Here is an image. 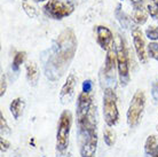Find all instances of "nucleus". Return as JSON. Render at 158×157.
<instances>
[{"mask_svg":"<svg viewBox=\"0 0 158 157\" xmlns=\"http://www.w3.org/2000/svg\"><path fill=\"white\" fill-rule=\"evenodd\" d=\"M44 13L53 20H62L75 11V4L68 0H48L44 5Z\"/></svg>","mask_w":158,"mask_h":157,"instance_id":"39448f33","label":"nucleus"},{"mask_svg":"<svg viewBox=\"0 0 158 157\" xmlns=\"http://www.w3.org/2000/svg\"><path fill=\"white\" fill-rule=\"evenodd\" d=\"M25 60H27V53L25 52H17L15 55H14V59H13V64H12V68L13 70L17 71L20 69V67L25 62Z\"/></svg>","mask_w":158,"mask_h":157,"instance_id":"f3484780","label":"nucleus"},{"mask_svg":"<svg viewBox=\"0 0 158 157\" xmlns=\"http://www.w3.org/2000/svg\"><path fill=\"white\" fill-rule=\"evenodd\" d=\"M93 90V83L91 80H85L83 83V91H86V92H92Z\"/></svg>","mask_w":158,"mask_h":157,"instance_id":"bb28decb","label":"nucleus"},{"mask_svg":"<svg viewBox=\"0 0 158 157\" xmlns=\"http://www.w3.org/2000/svg\"><path fill=\"white\" fill-rule=\"evenodd\" d=\"M144 153L148 157H152L158 153V137L151 134L147 138L144 143Z\"/></svg>","mask_w":158,"mask_h":157,"instance_id":"ddd939ff","label":"nucleus"},{"mask_svg":"<svg viewBox=\"0 0 158 157\" xmlns=\"http://www.w3.org/2000/svg\"><path fill=\"white\" fill-rule=\"evenodd\" d=\"M103 116L104 122L109 127L115 126L118 123L119 111L117 106V96L111 87H107L103 93Z\"/></svg>","mask_w":158,"mask_h":157,"instance_id":"20e7f679","label":"nucleus"},{"mask_svg":"<svg viewBox=\"0 0 158 157\" xmlns=\"http://www.w3.org/2000/svg\"><path fill=\"white\" fill-rule=\"evenodd\" d=\"M0 145H1V151H2V153L7 151V150L9 149V147H10V143H9V141H8L7 139H5L4 137H1Z\"/></svg>","mask_w":158,"mask_h":157,"instance_id":"a878e982","label":"nucleus"},{"mask_svg":"<svg viewBox=\"0 0 158 157\" xmlns=\"http://www.w3.org/2000/svg\"><path fill=\"white\" fill-rule=\"evenodd\" d=\"M151 96L155 101H158V80L152 83V86H151Z\"/></svg>","mask_w":158,"mask_h":157,"instance_id":"393cba45","label":"nucleus"},{"mask_svg":"<svg viewBox=\"0 0 158 157\" xmlns=\"http://www.w3.org/2000/svg\"><path fill=\"white\" fill-rule=\"evenodd\" d=\"M96 41L102 49L108 51L111 45L115 43L114 35H112L110 29L107 27H103V25H98L96 27Z\"/></svg>","mask_w":158,"mask_h":157,"instance_id":"9b49d317","label":"nucleus"},{"mask_svg":"<svg viewBox=\"0 0 158 157\" xmlns=\"http://www.w3.org/2000/svg\"><path fill=\"white\" fill-rule=\"evenodd\" d=\"M25 71H27V79L31 86H36L40 78V70L35 61H29L25 64Z\"/></svg>","mask_w":158,"mask_h":157,"instance_id":"f8f14e48","label":"nucleus"},{"mask_svg":"<svg viewBox=\"0 0 158 157\" xmlns=\"http://www.w3.org/2000/svg\"><path fill=\"white\" fill-rule=\"evenodd\" d=\"M6 90H7V78H6V75H1V82H0V96L2 98L6 93Z\"/></svg>","mask_w":158,"mask_h":157,"instance_id":"b1692460","label":"nucleus"},{"mask_svg":"<svg viewBox=\"0 0 158 157\" xmlns=\"http://www.w3.org/2000/svg\"><path fill=\"white\" fill-rule=\"evenodd\" d=\"M35 2H41V1H45V0H33Z\"/></svg>","mask_w":158,"mask_h":157,"instance_id":"c85d7f7f","label":"nucleus"},{"mask_svg":"<svg viewBox=\"0 0 158 157\" xmlns=\"http://www.w3.org/2000/svg\"><path fill=\"white\" fill-rule=\"evenodd\" d=\"M146 107V95L144 92L141 90H138L132 96V100L130 102L128 109H127V124L131 127H135L139 125L141 121Z\"/></svg>","mask_w":158,"mask_h":157,"instance_id":"423d86ee","label":"nucleus"},{"mask_svg":"<svg viewBox=\"0 0 158 157\" xmlns=\"http://www.w3.org/2000/svg\"><path fill=\"white\" fill-rule=\"evenodd\" d=\"M0 130H1V134H9L10 133V130H9V126L7 124V121L6 118L4 117L2 112L0 114Z\"/></svg>","mask_w":158,"mask_h":157,"instance_id":"4be33fe9","label":"nucleus"},{"mask_svg":"<svg viewBox=\"0 0 158 157\" xmlns=\"http://www.w3.org/2000/svg\"><path fill=\"white\" fill-rule=\"evenodd\" d=\"M131 2H132L133 6H138V5L143 4V0H131Z\"/></svg>","mask_w":158,"mask_h":157,"instance_id":"cd10ccee","label":"nucleus"},{"mask_svg":"<svg viewBox=\"0 0 158 157\" xmlns=\"http://www.w3.org/2000/svg\"><path fill=\"white\" fill-rule=\"evenodd\" d=\"M72 125V115L69 110H63L60 116L57 132H56V151L59 154L65 153L69 146V137Z\"/></svg>","mask_w":158,"mask_h":157,"instance_id":"f03ea898","label":"nucleus"},{"mask_svg":"<svg viewBox=\"0 0 158 157\" xmlns=\"http://www.w3.org/2000/svg\"><path fill=\"white\" fill-rule=\"evenodd\" d=\"M95 104L93 103V96H92V92H86V91H81V93L78 96V101H77V122L80 124L84 122L88 114L91 112L92 108Z\"/></svg>","mask_w":158,"mask_h":157,"instance_id":"0eeeda50","label":"nucleus"},{"mask_svg":"<svg viewBox=\"0 0 158 157\" xmlns=\"http://www.w3.org/2000/svg\"><path fill=\"white\" fill-rule=\"evenodd\" d=\"M77 86V77L75 74H70L68 76L67 80L64 83V85L61 88L60 92V100L62 103H69L73 99L75 95V90Z\"/></svg>","mask_w":158,"mask_h":157,"instance_id":"9d476101","label":"nucleus"},{"mask_svg":"<svg viewBox=\"0 0 158 157\" xmlns=\"http://www.w3.org/2000/svg\"><path fill=\"white\" fill-rule=\"evenodd\" d=\"M134 11H133V21L138 25H143L148 20V14L146 12V9L142 5H138V6H133Z\"/></svg>","mask_w":158,"mask_h":157,"instance_id":"2eb2a0df","label":"nucleus"},{"mask_svg":"<svg viewBox=\"0 0 158 157\" xmlns=\"http://www.w3.org/2000/svg\"><path fill=\"white\" fill-rule=\"evenodd\" d=\"M120 8H117V11H116V16H117V19L119 20V22H120V24H122L123 27H128V23H130V20L127 19V16L124 14V13H122L120 11H119Z\"/></svg>","mask_w":158,"mask_h":157,"instance_id":"5701e85b","label":"nucleus"},{"mask_svg":"<svg viewBox=\"0 0 158 157\" xmlns=\"http://www.w3.org/2000/svg\"><path fill=\"white\" fill-rule=\"evenodd\" d=\"M77 38L73 30L64 29L53 44L48 61L45 66V72L48 79L59 80L65 74L77 51Z\"/></svg>","mask_w":158,"mask_h":157,"instance_id":"f257e3e1","label":"nucleus"},{"mask_svg":"<svg viewBox=\"0 0 158 157\" xmlns=\"http://www.w3.org/2000/svg\"><path fill=\"white\" fill-rule=\"evenodd\" d=\"M132 37H133V45H134L135 53L138 55L141 63L147 62V52H146V41L143 38V32L139 27L132 28Z\"/></svg>","mask_w":158,"mask_h":157,"instance_id":"6e6552de","label":"nucleus"},{"mask_svg":"<svg viewBox=\"0 0 158 157\" xmlns=\"http://www.w3.org/2000/svg\"><path fill=\"white\" fill-rule=\"evenodd\" d=\"M156 130H157V132H158V124H157V126H156Z\"/></svg>","mask_w":158,"mask_h":157,"instance_id":"7c9ffc66","label":"nucleus"},{"mask_svg":"<svg viewBox=\"0 0 158 157\" xmlns=\"http://www.w3.org/2000/svg\"><path fill=\"white\" fill-rule=\"evenodd\" d=\"M147 12L152 19L158 17V0H150L147 5Z\"/></svg>","mask_w":158,"mask_h":157,"instance_id":"6ab92c4d","label":"nucleus"},{"mask_svg":"<svg viewBox=\"0 0 158 157\" xmlns=\"http://www.w3.org/2000/svg\"><path fill=\"white\" fill-rule=\"evenodd\" d=\"M22 8L29 17L33 19V17L38 16V9L35 6L33 0H22Z\"/></svg>","mask_w":158,"mask_h":157,"instance_id":"dca6fc26","label":"nucleus"},{"mask_svg":"<svg viewBox=\"0 0 158 157\" xmlns=\"http://www.w3.org/2000/svg\"><path fill=\"white\" fill-rule=\"evenodd\" d=\"M25 109V102L22 98H16L14 99L9 106V110L12 112L13 117L15 119H19V118L23 115V111Z\"/></svg>","mask_w":158,"mask_h":157,"instance_id":"4468645a","label":"nucleus"},{"mask_svg":"<svg viewBox=\"0 0 158 157\" xmlns=\"http://www.w3.org/2000/svg\"><path fill=\"white\" fill-rule=\"evenodd\" d=\"M146 36L149 38V40H152V41L158 40V27H155V25L148 27L146 30Z\"/></svg>","mask_w":158,"mask_h":157,"instance_id":"412c9836","label":"nucleus"},{"mask_svg":"<svg viewBox=\"0 0 158 157\" xmlns=\"http://www.w3.org/2000/svg\"><path fill=\"white\" fill-rule=\"evenodd\" d=\"M152 157H158V153L156 154V155H155V156H152Z\"/></svg>","mask_w":158,"mask_h":157,"instance_id":"c756f323","label":"nucleus"},{"mask_svg":"<svg viewBox=\"0 0 158 157\" xmlns=\"http://www.w3.org/2000/svg\"><path fill=\"white\" fill-rule=\"evenodd\" d=\"M116 53H117V69H118L119 80L123 86H126L130 82V57L125 41L122 37L115 39Z\"/></svg>","mask_w":158,"mask_h":157,"instance_id":"7ed1b4c3","label":"nucleus"},{"mask_svg":"<svg viewBox=\"0 0 158 157\" xmlns=\"http://www.w3.org/2000/svg\"><path fill=\"white\" fill-rule=\"evenodd\" d=\"M147 52H148V56L150 59L158 61V43L152 41V43L149 44L148 47H147Z\"/></svg>","mask_w":158,"mask_h":157,"instance_id":"aec40b11","label":"nucleus"},{"mask_svg":"<svg viewBox=\"0 0 158 157\" xmlns=\"http://www.w3.org/2000/svg\"><path fill=\"white\" fill-rule=\"evenodd\" d=\"M103 140H104V142H106V145H107L108 147H112V146L115 145L116 133L111 130L109 126H108L107 129L104 130V132H103Z\"/></svg>","mask_w":158,"mask_h":157,"instance_id":"a211bd4d","label":"nucleus"},{"mask_svg":"<svg viewBox=\"0 0 158 157\" xmlns=\"http://www.w3.org/2000/svg\"><path fill=\"white\" fill-rule=\"evenodd\" d=\"M117 68V53H116L115 43L107 51V56L104 61V76L109 80H115V72Z\"/></svg>","mask_w":158,"mask_h":157,"instance_id":"1a4fd4ad","label":"nucleus"}]
</instances>
